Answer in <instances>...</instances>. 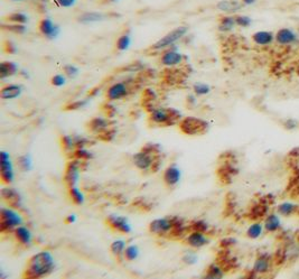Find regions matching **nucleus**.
I'll use <instances>...</instances> for the list:
<instances>
[{
	"instance_id": "1a4fd4ad",
	"label": "nucleus",
	"mask_w": 299,
	"mask_h": 279,
	"mask_svg": "<svg viewBox=\"0 0 299 279\" xmlns=\"http://www.w3.org/2000/svg\"><path fill=\"white\" fill-rule=\"evenodd\" d=\"M82 160L73 158L70 160L66 165L65 173H64V183L66 186L72 187V186H78L79 181H80V173H81V163Z\"/></svg>"
},
{
	"instance_id": "864d4df0",
	"label": "nucleus",
	"mask_w": 299,
	"mask_h": 279,
	"mask_svg": "<svg viewBox=\"0 0 299 279\" xmlns=\"http://www.w3.org/2000/svg\"><path fill=\"white\" fill-rule=\"evenodd\" d=\"M77 222V215L75 214H70L65 217V223L66 224H73Z\"/></svg>"
},
{
	"instance_id": "6ab92c4d",
	"label": "nucleus",
	"mask_w": 299,
	"mask_h": 279,
	"mask_svg": "<svg viewBox=\"0 0 299 279\" xmlns=\"http://www.w3.org/2000/svg\"><path fill=\"white\" fill-rule=\"evenodd\" d=\"M2 196L5 201H6L9 206L14 207V209H20L22 206V197L15 188H3L2 190Z\"/></svg>"
},
{
	"instance_id": "f257e3e1",
	"label": "nucleus",
	"mask_w": 299,
	"mask_h": 279,
	"mask_svg": "<svg viewBox=\"0 0 299 279\" xmlns=\"http://www.w3.org/2000/svg\"><path fill=\"white\" fill-rule=\"evenodd\" d=\"M55 268V258L47 250L41 251L28 259L24 278H42L49 276Z\"/></svg>"
},
{
	"instance_id": "5701e85b",
	"label": "nucleus",
	"mask_w": 299,
	"mask_h": 279,
	"mask_svg": "<svg viewBox=\"0 0 299 279\" xmlns=\"http://www.w3.org/2000/svg\"><path fill=\"white\" fill-rule=\"evenodd\" d=\"M107 16L102 13L99 12H85L82 13L80 16H78V22L82 25H91V24H96L104 21Z\"/></svg>"
},
{
	"instance_id": "a18cd8bd",
	"label": "nucleus",
	"mask_w": 299,
	"mask_h": 279,
	"mask_svg": "<svg viewBox=\"0 0 299 279\" xmlns=\"http://www.w3.org/2000/svg\"><path fill=\"white\" fill-rule=\"evenodd\" d=\"M189 229L192 231H201V232L206 233V231L208 230V224L206 223L205 221H202V220H196L192 222L191 226H189Z\"/></svg>"
},
{
	"instance_id": "ea45409f",
	"label": "nucleus",
	"mask_w": 299,
	"mask_h": 279,
	"mask_svg": "<svg viewBox=\"0 0 299 279\" xmlns=\"http://www.w3.org/2000/svg\"><path fill=\"white\" fill-rule=\"evenodd\" d=\"M234 20L236 26L241 28H249L252 25V20H251V17L246 15H239V14H236V15H234Z\"/></svg>"
},
{
	"instance_id": "72a5a7b5",
	"label": "nucleus",
	"mask_w": 299,
	"mask_h": 279,
	"mask_svg": "<svg viewBox=\"0 0 299 279\" xmlns=\"http://www.w3.org/2000/svg\"><path fill=\"white\" fill-rule=\"evenodd\" d=\"M61 144H62V148L64 149L66 153H70V151H73L77 149V144H75V139L73 136H69V135H64L61 137Z\"/></svg>"
},
{
	"instance_id": "9b49d317",
	"label": "nucleus",
	"mask_w": 299,
	"mask_h": 279,
	"mask_svg": "<svg viewBox=\"0 0 299 279\" xmlns=\"http://www.w3.org/2000/svg\"><path fill=\"white\" fill-rule=\"evenodd\" d=\"M183 62L184 55L176 49H172V47L163 51L159 58V63L164 66H167V68H174V66L180 65Z\"/></svg>"
},
{
	"instance_id": "dca6fc26",
	"label": "nucleus",
	"mask_w": 299,
	"mask_h": 279,
	"mask_svg": "<svg viewBox=\"0 0 299 279\" xmlns=\"http://www.w3.org/2000/svg\"><path fill=\"white\" fill-rule=\"evenodd\" d=\"M182 179V171L177 165H170L164 171L163 181L167 187H175Z\"/></svg>"
},
{
	"instance_id": "6e6d98bb",
	"label": "nucleus",
	"mask_w": 299,
	"mask_h": 279,
	"mask_svg": "<svg viewBox=\"0 0 299 279\" xmlns=\"http://www.w3.org/2000/svg\"><path fill=\"white\" fill-rule=\"evenodd\" d=\"M11 2H14V3H22V2H25V0H11Z\"/></svg>"
},
{
	"instance_id": "37998d69",
	"label": "nucleus",
	"mask_w": 299,
	"mask_h": 279,
	"mask_svg": "<svg viewBox=\"0 0 299 279\" xmlns=\"http://www.w3.org/2000/svg\"><path fill=\"white\" fill-rule=\"evenodd\" d=\"M90 103L89 99H83V100H77V101H73L69 103L68 106H66V110H79V109H83L87 107Z\"/></svg>"
},
{
	"instance_id": "3c124183",
	"label": "nucleus",
	"mask_w": 299,
	"mask_h": 279,
	"mask_svg": "<svg viewBox=\"0 0 299 279\" xmlns=\"http://www.w3.org/2000/svg\"><path fill=\"white\" fill-rule=\"evenodd\" d=\"M235 243H236V240L233 238H226V239H223L221 241V245L224 248L231 247V245H234Z\"/></svg>"
},
{
	"instance_id": "393cba45",
	"label": "nucleus",
	"mask_w": 299,
	"mask_h": 279,
	"mask_svg": "<svg viewBox=\"0 0 299 279\" xmlns=\"http://www.w3.org/2000/svg\"><path fill=\"white\" fill-rule=\"evenodd\" d=\"M281 220L276 213H269L267 214L263 222V226L265 232L268 233H276L281 229Z\"/></svg>"
},
{
	"instance_id": "e433bc0d",
	"label": "nucleus",
	"mask_w": 299,
	"mask_h": 279,
	"mask_svg": "<svg viewBox=\"0 0 299 279\" xmlns=\"http://www.w3.org/2000/svg\"><path fill=\"white\" fill-rule=\"evenodd\" d=\"M7 21L12 24H20V25H25L28 22V16L24 13H13L7 16Z\"/></svg>"
},
{
	"instance_id": "603ef678",
	"label": "nucleus",
	"mask_w": 299,
	"mask_h": 279,
	"mask_svg": "<svg viewBox=\"0 0 299 279\" xmlns=\"http://www.w3.org/2000/svg\"><path fill=\"white\" fill-rule=\"evenodd\" d=\"M5 47H6V52L9 54H15L17 52L15 44H13L12 42H7V46H5Z\"/></svg>"
},
{
	"instance_id": "13d9d810",
	"label": "nucleus",
	"mask_w": 299,
	"mask_h": 279,
	"mask_svg": "<svg viewBox=\"0 0 299 279\" xmlns=\"http://www.w3.org/2000/svg\"><path fill=\"white\" fill-rule=\"evenodd\" d=\"M298 34H299V28H298Z\"/></svg>"
},
{
	"instance_id": "49530a36",
	"label": "nucleus",
	"mask_w": 299,
	"mask_h": 279,
	"mask_svg": "<svg viewBox=\"0 0 299 279\" xmlns=\"http://www.w3.org/2000/svg\"><path fill=\"white\" fill-rule=\"evenodd\" d=\"M66 75L63 73V74H55L54 77H52L51 79V83L52 86H54L56 88H62L64 87L66 84Z\"/></svg>"
},
{
	"instance_id": "473e14b6",
	"label": "nucleus",
	"mask_w": 299,
	"mask_h": 279,
	"mask_svg": "<svg viewBox=\"0 0 299 279\" xmlns=\"http://www.w3.org/2000/svg\"><path fill=\"white\" fill-rule=\"evenodd\" d=\"M140 250L138 245L136 244H130L127 245L125 249V252H123V260H127V261H135V260L139 257Z\"/></svg>"
},
{
	"instance_id": "2eb2a0df",
	"label": "nucleus",
	"mask_w": 299,
	"mask_h": 279,
	"mask_svg": "<svg viewBox=\"0 0 299 279\" xmlns=\"http://www.w3.org/2000/svg\"><path fill=\"white\" fill-rule=\"evenodd\" d=\"M274 37L276 43L280 46H293L299 42L298 35L290 28H280L274 34Z\"/></svg>"
},
{
	"instance_id": "c03bdc74",
	"label": "nucleus",
	"mask_w": 299,
	"mask_h": 279,
	"mask_svg": "<svg viewBox=\"0 0 299 279\" xmlns=\"http://www.w3.org/2000/svg\"><path fill=\"white\" fill-rule=\"evenodd\" d=\"M252 217L258 219V217H262L268 213V206L265 204H258L252 207Z\"/></svg>"
},
{
	"instance_id": "4468645a",
	"label": "nucleus",
	"mask_w": 299,
	"mask_h": 279,
	"mask_svg": "<svg viewBox=\"0 0 299 279\" xmlns=\"http://www.w3.org/2000/svg\"><path fill=\"white\" fill-rule=\"evenodd\" d=\"M184 242L193 249H201L210 243V238L201 231H191L188 234L185 235Z\"/></svg>"
},
{
	"instance_id": "6e6552de",
	"label": "nucleus",
	"mask_w": 299,
	"mask_h": 279,
	"mask_svg": "<svg viewBox=\"0 0 299 279\" xmlns=\"http://www.w3.org/2000/svg\"><path fill=\"white\" fill-rule=\"evenodd\" d=\"M131 92V88L128 82H116L112 83L111 86L107 89L106 98L109 102H115L129 97Z\"/></svg>"
},
{
	"instance_id": "8fccbe9b",
	"label": "nucleus",
	"mask_w": 299,
	"mask_h": 279,
	"mask_svg": "<svg viewBox=\"0 0 299 279\" xmlns=\"http://www.w3.org/2000/svg\"><path fill=\"white\" fill-rule=\"evenodd\" d=\"M283 127L287 130H295L298 127V121L296 119H292V118H289V119L284 120Z\"/></svg>"
},
{
	"instance_id": "c85d7f7f",
	"label": "nucleus",
	"mask_w": 299,
	"mask_h": 279,
	"mask_svg": "<svg viewBox=\"0 0 299 279\" xmlns=\"http://www.w3.org/2000/svg\"><path fill=\"white\" fill-rule=\"evenodd\" d=\"M264 231L265 230L262 223H260V222H253V223L249 226L248 230H246V236L252 240L259 239L260 236L263 234Z\"/></svg>"
},
{
	"instance_id": "ddd939ff",
	"label": "nucleus",
	"mask_w": 299,
	"mask_h": 279,
	"mask_svg": "<svg viewBox=\"0 0 299 279\" xmlns=\"http://www.w3.org/2000/svg\"><path fill=\"white\" fill-rule=\"evenodd\" d=\"M39 31L42 36H44L47 40L58 39L61 34V27L55 24L51 18H43L39 24Z\"/></svg>"
},
{
	"instance_id": "a878e982",
	"label": "nucleus",
	"mask_w": 299,
	"mask_h": 279,
	"mask_svg": "<svg viewBox=\"0 0 299 279\" xmlns=\"http://www.w3.org/2000/svg\"><path fill=\"white\" fill-rule=\"evenodd\" d=\"M242 6H243L242 3L236 2V0H221L220 3H217L216 8L223 13L234 14L239 12Z\"/></svg>"
},
{
	"instance_id": "0eeeda50",
	"label": "nucleus",
	"mask_w": 299,
	"mask_h": 279,
	"mask_svg": "<svg viewBox=\"0 0 299 279\" xmlns=\"http://www.w3.org/2000/svg\"><path fill=\"white\" fill-rule=\"evenodd\" d=\"M178 127L180 131L188 136H197L205 134L208 129V124L203 119L195 117H186L183 118L178 122Z\"/></svg>"
},
{
	"instance_id": "20e7f679",
	"label": "nucleus",
	"mask_w": 299,
	"mask_h": 279,
	"mask_svg": "<svg viewBox=\"0 0 299 279\" xmlns=\"http://www.w3.org/2000/svg\"><path fill=\"white\" fill-rule=\"evenodd\" d=\"M182 119V113L174 108H153L149 111V121L155 126L176 125Z\"/></svg>"
},
{
	"instance_id": "2f4dec72",
	"label": "nucleus",
	"mask_w": 299,
	"mask_h": 279,
	"mask_svg": "<svg viewBox=\"0 0 299 279\" xmlns=\"http://www.w3.org/2000/svg\"><path fill=\"white\" fill-rule=\"evenodd\" d=\"M69 196L71 198V201L77 205H82L85 201L84 194L80 191V188L78 186L69 187Z\"/></svg>"
},
{
	"instance_id": "5fc2aeb1",
	"label": "nucleus",
	"mask_w": 299,
	"mask_h": 279,
	"mask_svg": "<svg viewBox=\"0 0 299 279\" xmlns=\"http://www.w3.org/2000/svg\"><path fill=\"white\" fill-rule=\"evenodd\" d=\"M243 6H252L255 3H257V0H240Z\"/></svg>"
},
{
	"instance_id": "aec40b11",
	"label": "nucleus",
	"mask_w": 299,
	"mask_h": 279,
	"mask_svg": "<svg viewBox=\"0 0 299 279\" xmlns=\"http://www.w3.org/2000/svg\"><path fill=\"white\" fill-rule=\"evenodd\" d=\"M89 130L92 132V134H96L98 136H102L104 132L110 130V124H109L108 119H104V118H93V119L88 124Z\"/></svg>"
},
{
	"instance_id": "c756f323",
	"label": "nucleus",
	"mask_w": 299,
	"mask_h": 279,
	"mask_svg": "<svg viewBox=\"0 0 299 279\" xmlns=\"http://www.w3.org/2000/svg\"><path fill=\"white\" fill-rule=\"evenodd\" d=\"M298 206L292 202H282L278 205V214L281 216H290L296 213Z\"/></svg>"
},
{
	"instance_id": "79ce46f5",
	"label": "nucleus",
	"mask_w": 299,
	"mask_h": 279,
	"mask_svg": "<svg viewBox=\"0 0 299 279\" xmlns=\"http://www.w3.org/2000/svg\"><path fill=\"white\" fill-rule=\"evenodd\" d=\"M63 73L70 79L77 78L80 74V69L74 64H66L63 66Z\"/></svg>"
},
{
	"instance_id": "c9c22d12",
	"label": "nucleus",
	"mask_w": 299,
	"mask_h": 279,
	"mask_svg": "<svg viewBox=\"0 0 299 279\" xmlns=\"http://www.w3.org/2000/svg\"><path fill=\"white\" fill-rule=\"evenodd\" d=\"M193 91L197 97H205L211 93V87L206 83L197 82L193 86Z\"/></svg>"
},
{
	"instance_id": "f8f14e48",
	"label": "nucleus",
	"mask_w": 299,
	"mask_h": 279,
	"mask_svg": "<svg viewBox=\"0 0 299 279\" xmlns=\"http://www.w3.org/2000/svg\"><path fill=\"white\" fill-rule=\"evenodd\" d=\"M107 224L110 229L118 233L128 234L132 231V226L127 217L120 215H110L107 217Z\"/></svg>"
},
{
	"instance_id": "f03ea898",
	"label": "nucleus",
	"mask_w": 299,
	"mask_h": 279,
	"mask_svg": "<svg viewBox=\"0 0 299 279\" xmlns=\"http://www.w3.org/2000/svg\"><path fill=\"white\" fill-rule=\"evenodd\" d=\"M151 234L156 236L180 235L185 232V225L179 217H161L151 221L148 226Z\"/></svg>"
},
{
	"instance_id": "bb28decb",
	"label": "nucleus",
	"mask_w": 299,
	"mask_h": 279,
	"mask_svg": "<svg viewBox=\"0 0 299 279\" xmlns=\"http://www.w3.org/2000/svg\"><path fill=\"white\" fill-rule=\"evenodd\" d=\"M236 24L234 20V15H225L220 18L217 28H219V31L222 33H227L233 30Z\"/></svg>"
},
{
	"instance_id": "412c9836",
	"label": "nucleus",
	"mask_w": 299,
	"mask_h": 279,
	"mask_svg": "<svg viewBox=\"0 0 299 279\" xmlns=\"http://www.w3.org/2000/svg\"><path fill=\"white\" fill-rule=\"evenodd\" d=\"M24 89L20 84H6L0 90V98L3 100H13L22 96Z\"/></svg>"
},
{
	"instance_id": "58836bf2",
	"label": "nucleus",
	"mask_w": 299,
	"mask_h": 279,
	"mask_svg": "<svg viewBox=\"0 0 299 279\" xmlns=\"http://www.w3.org/2000/svg\"><path fill=\"white\" fill-rule=\"evenodd\" d=\"M73 157L82 160V162H87V160L93 158V155L92 153H90L89 150L82 147V148H77L73 151Z\"/></svg>"
},
{
	"instance_id": "a19ab883",
	"label": "nucleus",
	"mask_w": 299,
	"mask_h": 279,
	"mask_svg": "<svg viewBox=\"0 0 299 279\" xmlns=\"http://www.w3.org/2000/svg\"><path fill=\"white\" fill-rule=\"evenodd\" d=\"M4 30H7L12 33H15V34H25L26 33V26L25 25H20V24H8V25H5L3 24Z\"/></svg>"
},
{
	"instance_id": "b1692460",
	"label": "nucleus",
	"mask_w": 299,
	"mask_h": 279,
	"mask_svg": "<svg viewBox=\"0 0 299 279\" xmlns=\"http://www.w3.org/2000/svg\"><path fill=\"white\" fill-rule=\"evenodd\" d=\"M20 66L16 62H13V61H4V62L0 63V79L5 80L7 78L14 77L17 73L20 74Z\"/></svg>"
},
{
	"instance_id": "423d86ee",
	"label": "nucleus",
	"mask_w": 299,
	"mask_h": 279,
	"mask_svg": "<svg viewBox=\"0 0 299 279\" xmlns=\"http://www.w3.org/2000/svg\"><path fill=\"white\" fill-rule=\"evenodd\" d=\"M188 32V27L187 26H178L176 28H174L173 31L168 32L167 34L164 35L160 40L156 42L155 44L150 46V51L153 52H160V51H165L169 49V47L174 46L177 43L178 41H180L183 37L187 34Z\"/></svg>"
},
{
	"instance_id": "4d7b16f0",
	"label": "nucleus",
	"mask_w": 299,
	"mask_h": 279,
	"mask_svg": "<svg viewBox=\"0 0 299 279\" xmlns=\"http://www.w3.org/2000/svg\"><path fill=\"white\" fill-rule=\"evenodd\" d=\"M109 2H111V3H116V2H118V0H109Z\"/></svg>"
},
{
	"instance_id": "de8ad7c7",
	"label": "nucleus",
	"mask_w": 299,
	"mask_h": 279,
	"mask_svg": "<svg viewBox=\"0 0 299 279\" xmlns=\"http://www.w3.org/2000/svg\"><path fill=\"white\" fill-rule=\"evenodd\" d=\"M197 260H198L197 254L194 253V252H186L182 257V261L184 263L188 264V266H192V264H195L197 262Z\"/></svg>"
},
{
	"instance_id": "39448f33",
	"label": "nucleus",
	"mask_w": 299,
	"mask_h": 279,
	"mask_svg": "<svg viewBox=\"0 0 299 279\" xmlns=\"http://www.w3.org/2000/svg\"><path fill=\"white\" fill-rule=\"evenodd\" d=\"M23 216L14 207H3L0 212V231L2 233H13L23 224Z\"/></svg>"
},
{
	"instance_id": "7ed1b4c3",
	"label": "nucleus",
	"mask_w": 299,
	"mask_h": 279,
	"mask_svg": "<svg viewBox=\"0 0 299 279\" xmlns=\"http://www.w3.org/2000/svg\"><path fill=\"white\" fill-rule=\"evenodd\" d=\"M159 147L156 145H147L146 147L142 148L140 151L134 155L132 157V162H134L135 166L140 169V171H154L156 173V167L159 169L160 160L158 158Z\"/></svg>"
},
{
	"instance_id": "7c9ffc66",
	"label": "nucleus",
	"mask_w": 299,
	"mask_h": 279,
	"mask_svg": "<svg viewBox=\"0 0 299 279\" xmlns=\"http://www.w3.org/2000/svg\"><path fill=\"white\" fill-rule=\"evenodd\" d=\"M131 43H132L131 36L129 34H127V33H125V34H122L118 37V40L116 42V49L119 52H126L130 49Z\"/></svg>"
},
{
	"instance_id": "f704fd0d",
	"label": "nucleus",
	"mask_w": 299,
	"mask_h": 279,
	"mask_svg": "<svg viewBox=\"0 0 299 279\" xmlns=\"http://www.w3.org/2000/svg\"><path fill=\"white\" fill-rule=\"evenodd\" d=\"M224 276V270L217 263H212L208 266L205 272V277L210 278H221Z\"/></svg>"
},
{
	"instance_id": "4c0bfd02",
	"label": "nucleus",
	"mask_w": 299,
	"mask_h": 279,
	"mask_svg": "<svg viewBox=\"0 0 299 279\" xmlns=\"http://www.w3.org/2000/svg\"><path fill=\"white\" fill-rule=\"evenodd\" d=\"M18 166L23 172H30L33 168V162L30 155H23L18 158Z\"/></svg>"
},
{
	"instance_id": "9d476101",
	"label": "nucleus",
	"mask_w": 299,
	"mask_h": 279,
	"mask_svg": "<svg viewBox=\"0 0 299 279\" xmlns=\"http://www.w3.org/2000/svg\"><path fill=\"white\" fill-rule=\"evenodd\" d=\"M0 165H2V181L4 184H12L15 179V172H14V166L11 159V155L7 151L2 150L0 153Z\"/></svg>"
},
{
	"instance_id": "cd10ccee",
	"label": "nucleus",
	"mask_w": 299,
	"mask_h": 279,
	"mask_svg": "<svg viewBox=\"0 0 299 279\" xmlns=\"http://www.w3.org/2000/svg\"><path fill=\"white\" fill-rule=\"evenodd\" d=\"M126 241L125 240H115L110 245V252L112 256H115L117 259L122 260L123 259V252L126 249Z\"/></svg>"
},
{
	"instance_id": "a211bd4d",
	"label": "nucleus",
	"mask_w": 299,
	"mask_h": 279,
	"mask_svg": "<svg viewBox=\"0 0 299 279\" xmlns=\"http://www.w3.org/2000/svg\"><path fill=\"white\" fill-rule=\"evenodd\" d=\"M270 267H271V256L268 253H262L255 259L252 271L257 275H264L270 271Z\"/></svg>"
},
{
	"instance_id": "f3484780",
	"label": "nucleus",
	"mask_w": 299,
	"mask_h": 279,
	"mask_svg": "<svg viewBox=\"0 0 299 279\" xmlns=\"http://www.w3.org/2000/svg\"><path fill=\"white\" fill-rule=\"evenodd\" d=\"M13 235L17 241L18 244H21L23 247H26V248L32 245L33 241H34V235H33L32 231L28 229L27 226H24L23 224L14 230Z\"/></svg>"
},
{
	"instance_id": "4be33fe9",
	"label": "nucleus",
	"mask_w": 299,
	"mask_h": 279,
	"mask_svg": "<svg viewBox=\"0 0 299 279\" xmlns=\"http://www.w3.org/2000/svg\"><path fill=\"white\" fill-rule=\"evenodd\" d=\"M252 41L255 45L258 46H270L276 42V37L271 32L267 31H259L255 32L252 35Z\"/></svg>"
},
{
	"instance_id": "09e8293b",
	"label": "nucleus",
	"mask_w": 299,
	"mask_h": 279,
	"mask_svg": "<svg viewBox=\"0 0 299 279\" xmlns=\"http://www.w3.org/2000/svg\"><path fill=\"white\" fill-rule=\"evenodd\" d=\"M55 3L58 4V6L61 8L69 9V8H72L75 6L77 0H55Z\"/></svg>"
}]
</instances>
